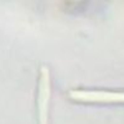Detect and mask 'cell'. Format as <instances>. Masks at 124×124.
<instances>
[{
    "label": "cell",
    "mask_w": 124,
    "mask_h": 124,
    "mask_svg": "<svg viewBox=\"0 0 124 124\" xmlns=\"http://www.w3.org/2000/svg\"><path fill=\"white\" fill-rule=\"evenodd\" d=\"M72 101L76 102H86V103H124V92L118 91H82V89H73L68 93Z\"/></svg>",
    "instance_id": "1"
},
{
    "label": "cell",
    "mask_w": 124,
    "mask_h": 124,
    "mask_svg": "<svg viewBox=\"0 0 124 124\" xmlns=\"http://www.w3.org/2000/svg\"><path fill=\"white\" fill-rule=\"evenodd\" d=\"M40 89H39V97H41V99H37V104L40 106V103H42V106L40 107V113H41V124H46V110H47V101H48V94H50V89H48V81L47 77L41 78L40 81V85H39Z\"/></svg>",
    "instance_id": "2"
}]
</instances>
